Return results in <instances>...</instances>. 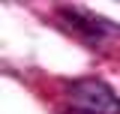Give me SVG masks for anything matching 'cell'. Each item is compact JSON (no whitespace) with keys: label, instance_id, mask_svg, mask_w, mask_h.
I'll use <instances>...</instances> for the list:
<instances>
[{"label":"cell","instance_id":"cell-2","mask_svg":"<svg viewBox=\"0 0 120 114\" xmlns=\"http://www.w3.org/2000/svg\"><path fill=\"white\" fill-rule=\"evenodd\" d=\"M60 21H63L66 30H72L78 39H84L90 45H102L108 36L120 33L114 24H108L105 18L87 12L84 6H60Z\"/></svg>","mask_w":120,"mask_h":114},{"label":"cell","instance_id":"cell-1","mask_svg":"<svg viewBox=\"0 0 120 114\" xmlns=\"http://www.w3.org/2000/svg\"><path fill=\"white\" fill-rule=\"evenodd\" d=\"M66 108L72 114H120V99L102 78H75L66 87Z\"/></svg>","mask_w":120,"mask_h":114}]
</instances>
